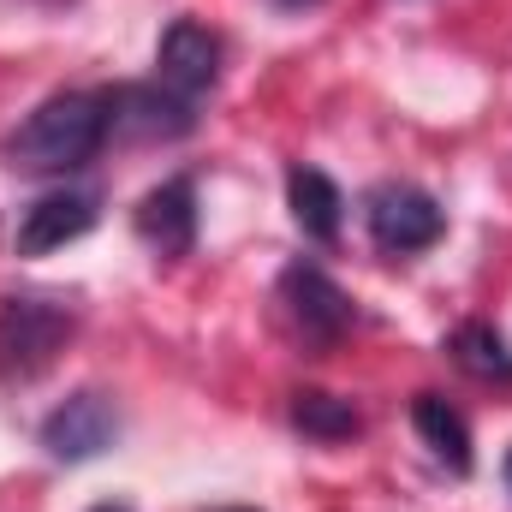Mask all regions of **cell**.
I'll return each instance as SVG.
<instances>
[{
	"label": "cell",
	"mask_w": 512,
	"mask_h": 512,
	"mask_svg": "<svg viewBox=\"0 0 512 512\" xmlns=\"http://www.w3.org/2000/svg\"><path fill=\"white\" fill-rule=\"evenodd\" d=\"M447 358L483 387H512V346L495 322H459L447 334Z\"/></svg>",
	"instance_id": "obj_12"
},
{
	"label": "cell",
	"mask_w": 512,
	"mask_h": 512,
	"mask_svg": "<svg viewBox=\"0 0 512 512\" xmlns=\"http://www.w3.org/2000/svg\"><path fill=\"white\" fill-rule=\"evenodd\" d=\"M96 221H102V197L78 191V185H60V191H42L18 215L12 245H18V256H48V251H60V245H72V239H84Z\"/></svg>",
	"instance_id": "obj_8"
},
{
	"label": "cell",
	"mask_w": 512,
	"mask_h": 512,
	"mask_svg": "<svg viewBox=\"0 0 512 512\" xmlns=\"http://www.w3.org/2000/svg\"><path fill=\"white\" fill-rule=\"evenodd\" d=\"M131 227H137V239H143L149 251L167 256V262L191 256L197 251V179H191V173H173V179H161L155 191H143Z\"/></svg>",
	"instance_id": "obj_9"
},
{
	"label": "cell",
	"mask_w": 512,
	"mask_h": 512,
	"mask_svg": "<svg viewBox=\"0 0 512 512\" xmlns=\"http://www.w3.org/2000/svg\"><path fill=\"white\" fill-rule=\"evenodd\" d=\"M108 149V90H60L6 137V167L24 179H66Z\"/></svg>",
	"instance_id": "obj_1"
},
{
	"label": "cell",
	"mask_w": 512,
	"mask_h": 512,
	"mask_svg": "<svg viewBox=\"0 0 512 512\" xmlns=\"http://www.w3.org/2000/svg\"><path fill=\"white\" fill-rule=\"evenodd\" d=\"M197 131V108L161 84H114L108 90V137L120 143H179Z\"/></svg>",
	"instance_id": "obj_7"
},
{
	"label": "cell",
	"mask_w": 512,
	"mask_h": 512,
	"mask_svg": "<svg viewBox=\"0 0 512 512\" xmlns=\"http://www.w3.org/2000/svg\"><path fill=\"white\" fill-rule=\"evenodd\" d=\"M90 512H131L126 501H102V507H90Z\"/></svg>",
	"instance_id": "obj_15"
},
{
	"label": "cell",
	"mask_w": 512,
	"mask_h": 512,
	"mask_svg": "<svg viewBox=\"0 0 512 512\" xmlns=\"http://www.w3.org/2000/svg\"><path fill=\"white\" fill-rule=\"evenodd\" d=\"M292 429L310 435V441H322V447H334V441L364 435V411H358L352 399H340V393L298 387V393H292Z\"/></svg>",
	"instance_id": "obj_13"
},
{
	"label": "cell",
	"mask_w": 512,
	"mask_h": 512,
	"mask_svg": "<svg viewBox=\"0 0 512 512\" xmlns=\"http://www.w3.org/2000/svg\"><path fill=\"white\" fill-rule=\"evenodd\" d=\"M221 512H256V507H221Z\"/></svg>",
	"instance_id": "obj_17"
},
{
	"label": "cell",
	"mask_w": 512,
	"mask_h": 512,
	"mask_svg": "<svg viewBox=\"0 0 512 512\" xmlns=\"http://www.w3.org/2000/svg\"><path fill=\"white\" fill-rule=\"evenodd\" d=\"M364 233L382 256H417L429 245H441L447 233V209L423 191V185H405V179H387L364 197Z\"/></svg>",
	"instance_id": "obj_4"
},
{
	"label": "cell",
	"mask_w": 512,
	"mask_h": 512,
	"mask_svg": "<svg viewBox=\"0 0 512 512\" xmlns=\"http://www.w3.org/2000/svg\"><path fill=\"white\" fill-rule=\"evenodd\" d=\"M507 495H512V453H507Z\"/></svg>",
	"instance_id": "obj_16"
},
{
	"label": "cell",
	"mask_w": 512,
	"mask_h": 512,
	"mask_svg": "<svg viewBox=\"0 0 512 512\" xmlns=\"http://www.w3.org/2000/svg\"><path fill=\"white\" fill-rule=\"evenodd\" d=\"M78 310L60 292H6L0 298V382L24 387L54 370V358L72 346Z\"/></svg>",
	"instance_id": "obj_2"
},
{
	"label": "cell",
	"mask_w": 512,
	"mask_h": 512,
	"mask_svg": "<svg viewBox=\"0 0 512 512\" xmlns=\"http://www.w3.org/2000/svg\"><path fill=\"white\" fill-rule=\"evenodd\" d=\"M286 209H292V227L310 239V245H334L340 239V221H346V197L340 185L322 173V167H286Z\"/></svg>",
	"instance_id": "obj_10"
},
{
	"label": "cell",
	"mask_w": 512,
	"mask_h": 512,
	"mask_svg": "<svg viewBox=\"0 0 512 512\" xmlns=\"http://www.w3.org/2000/svg\"><path fill=\"white\" fill-rule=\"evenodd\" d=\"M120 429H126V417H120L114 393L78 387V393H66V399L42 417V453L60 459V465H90V459H102V453L120 441Z\"/></svg>",
	"instance_id": "obj_5"
},
{
	"label": "cell",
	"mask_w": 512,
	"mask_h": 512,
	"mask_svg": "<svg viewBox=\"0 0 512 512\" xmlns=\"http://www.w3.org/2000/svg\"><path fill=\"white\" fill-rule=\"evenodd\" d=\"M274 12H310V6H322V0H268Z\"/></svg>",
	"instance_id": "obj_14"
},
{
	"label": "cell",
	"mask_w": 512,
	"mask_h": 512,
	"mask_svg": "<svg viewBox=\"0 0 512 512\" xmlns=\"http://www.w3.org/2000/svg\"><path fill=\"white\" fill-rule=\"evenodd\" d=\"M221 36L209 30V24H197V18H173L167 30H161V42H155V84L161 90H173L179 102H191V108H203V96L221 84Z\"/></svg>",
	"instance_id": "obj_6"
},
{
	"label": "cell",
	"mask_w": 512,
	"mask_h": 512,
	"mask_svg": "<svg viewBox=\"0 0 512 512\" xmlns=\"http://www.w3.org/2000/svg\"><path fill=\"white\" fill-rule=\"evenodd\" d=\"M274 304H280L286 334H292L304 352H334V346L352 334V322H358L352 292H346L322 262H304V256L280 268V280H274Z\"/></svg>",
	"instance_id": "obj_3"
},
{
	"label": "cell",
	"mask_w": 512,
	"mask_h": 512,
	"mask_svg": "<svg viewBox=\"0 0 512 512\" xmlns=\"http://www.w3.org/2000/svg\"><path fill=\"white\" fill-rule=\"evenodd\" d=\"M411 429H417V441L453 471V477H471V423H465V411L459 405H447L441 393H417L411 399Z\"/></svg>",
	"instance_id": "obj_11"
}]
</instances>
